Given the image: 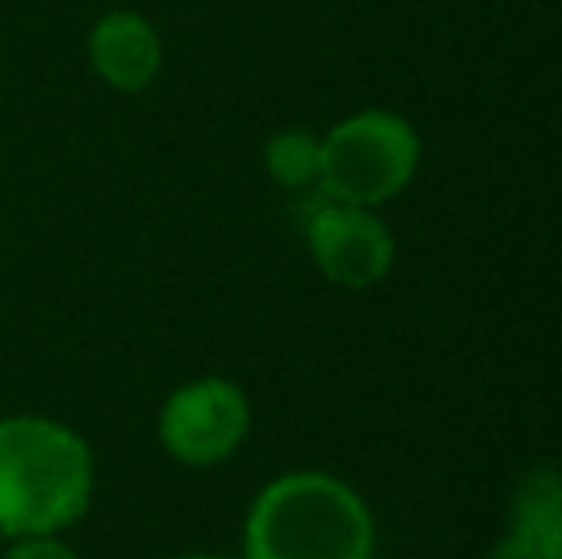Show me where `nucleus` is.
I'll return each mask as SVG.
<instances>
[{"instance_id": "423d86ee", "label": "nucleus", "mask_w": 562, "mask_h": 559, "mask_svg": "<svg viewBox=\"0 0 562 559\" xmlns=\"http://www.w3.org/2000/svg\"><path fill=\"white\" fill-rule=\"evenodd\" d=\"M89 66L108 89L115 92H146L165 66V43L154 20L134 8H112L89 27L85 38Z\"/></svg>"}, {"instance_id": "f03ea898", "label": "nucleus", "mask_w": 562, "mask_h": 559, "mask_svg": "<svg viewBox=\"0 0 562 559\" xmlns=\"http://www.w3.org/2000/svg\"><path fill=\"white\" fill-rule=\"evenodd\" d=\"M241 559H375V517L345 479L288 471L249 502Z\"/></svg>"}, {"instance_id": "9d476101", "label": "nucleus", "mask_w": 562, "mask_h": 559, "mask_svg": "<svg viewBox=\"0 0 562 559\" xmlns=\"http://www.w3.org/2000/svg\"><path fill=\"white\" fill-rule=\"evenodd\" d=\"M169 559H229V556H215V552H184V556H169Z\"/></svg>"}, {"instance_id": "7ed1b4c3", "label": "nucleus", "mask_w": 562, "mask_h": 559, "mask_svg": "<svg viewBox=\"0 0 562 559\" xmlns=\"http://www.w3.org/2000/svg\"><path fill=\"white\" fill-rule=\"evenodd\" d=\"M422 165L414 123L386 108L345 115L322 135L318 192L337 203L383 208L409 188Z\"/></svg>"}, {"instance_id": "6e6552de", "label": "nucleus", "mask_w": 562, "mask_h": 559, "mask_svg": "<svg viewBox=\"0 0 562 559\" xmlns=\"http://www.w3.org/2000/svg\"><path fill=\"white\" fill-rule=\"evenodd\" d=\"M265 169L288 192L318 188L322 172V135L306 127H283L265 142Z\"/></svg>"}, {"instance_id": "39448f33", "label": "nucleus", "mask_w": 562, "mask_h": 559, "mask_svg": "<svg viewBox=\"0 0 562 559\" xmlns=\"http://www.w3.org/2000/svg\"><path fill=\"white\" fill-rule=\"evenodd\" d=\"M306 249L314 269L348 291L375 288L394 269V234L375 208L326 200L318 188L306 215Z\"/></svg>"}, {"instance_id": "f257e3e1", "label": "nucleus", "mask_w": 562, "mask_h": 559, "mask_svg": "<svg viewBox=\"0 0 562 559\" xmlns=\"http://www.w3.org/2000/svg\"><path fill=\"white\" fill-rule=\"evenodd\" d=\"M97 456L74 425L46 414L0 418V537L66 533L89 514Z\"/></svg>"}, {"instance_id": "1a4fd4ad", "label": "nucleus", "mask_w": 562, "mask_h": 559, "mask_svg": "<svg viewBox=\"0 0 562 559\" xmlns=\"http://www.w3.org/2000/svg\"><path fill=\"white\" fill-rule=\"evenodd\" d=\"M4 559H81L61 533H43V537H15L8 540Z\"/></svg>"}, {"instance_id": "0eeeda50", "label": "nucleus", "mask_w": 562, "mask_h": 559, "mask_svg": "<svg viewBox=\"0 0 562 559\" xmlns=\"http://www.w3.org/2000/svg\"><path fill=\"white\" fill-rule=\"evenodd\" d=\"M490 559H562V471L536 468L517 483L509 529Z\"/></svg>"}, {"instance_id": "20e7f679", "label": "nucleus", "mask_w": 562, "mask_h": 559, "mask_svg": "<svg viewBox=\"0 0 562 559\" xmlns=\"http://www.w3.org/2000/svg\"><path fill=\"white\" fill-rule=\"evenodd\" d=\"M252 403L226 376H200L169 391L157 414V440L184 468H218L249 440Z\"/></svg>"}]
</instances>
